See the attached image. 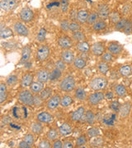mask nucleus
Masks as SVG:
<instances>
[{"instance_id": "1", "label": "nucleus", "mask_w": 132, "mask_h": 148, "mask_svg": "<svg viewBox=\"0 0 132 148\" xmlns=\"http://www.w3.org/2000/svg\"><path fill=\"white\" fill-rule=\"evenodd\" d=\"M17 99L20 101V103L24 106H30V107L34 106V94L31 91V90L25 88L20 90Z\"/></svg>"}, {"instance_id": "2", "label": "nucleus", "mask_w": 132, "mask_h": 148, "mask_svg": "<svg viewBox=\"0 0 132 148\" xmlns=\"http://www.w3.org/2000/svg\"><path fill=\"white\" fill-rule=\"evenodd\" d=\"M107 86H108V80L106 77H103V76L94 77L93 79L91 80L89 82L90 88L95 91L103 90L106 88Z\"/></svg>"}, {"instance_id": "3", "label": "nucleus", "mask_w": 132, "mask_h": 148, "mask_svg": "<svg viewBox=\"0 0 132 148\" xmlns=\"http://www.w3.org/2000/svg\"><path fill=\"white\" fill-rule=\"evenodd\" d=\"M59 87L64 92H71L74 90L76 89V82L74 77L71 76H67L64 77L59 82Z\"/></svg>"}, {"instance_id": "4", "label": "nucleus", "mask_w": 132, "mask_h": 148, "mask_svg": "<svg viewBox=\"0 0 132 148\" xmlns=\"http://www.w3.org/2000/svg\"><path fill=\"white\" fill-rule=\"evenodd\" d=\"M50 48L47 45H41L37 48V52H36V58L39 62H44L47 60V58L50 56Z\"/></svg>"}, {"instance_id": "5", "label": "nucleus", "mask_w": 132, "mask_h": 148, "mask_svg": "<svg viewBox=\"0 0 132 148\" xmlns=\"http://www.w3.org/2000/svg\"><path fill=\"white\" fill-rule=\"evenodd\" d=\"M105 99V94L100 90L96 91L94 93H92L88 96V101L91 106H95L99 105L102 101Z\"/></svg>"}, {"instance_id": "6", "label": "nucleus", "mask_w": 132, "mask_h": 148, "mask_svg": "<svg viewBox=\"0 0 132 148\" xmlns=\"http://www.w3.org/2000/svg\"><path fill=\"white\" fill-rule=\"evenodd\" d=\"M60 103H61V95L59 94H55L47 101H46V106L49 110H55L60 106Z\"/></svg>"}, {"instance_id": "7", "label": "nucleus", "mask_w": 132, "mask_h": 148, "mask_svg": "<svg viewBox=\"0 0 132 148\" xmlns=\"http://www.w3.org/2000/svg\"><path fill=\"white\" fill-rule=\"evenodd\" d=\"M58 45L60 49H70L74 45V40L72 38L67 36H63L59 37L58 39Z\"/></svg>"}, {"instance_id": "8", "label": "nucleus", "mask_w": 132, "mask_h": 148, "mask_svg": "<svg viewBox=\"0 0 132 148\" xmlns=\"http://www.w3.org/2000/svg\"><path fill=\"white\" fill-rule=\"evenodd\" d=\"M13 31L18 36H21L26 37L29 36L28 28L25 26V24H23L21 21H17L13 25Z\"/></svg>"}, {"instance_id": "9", "label": "nucleus", "mask_w": 132, "mask_h": 148, "mask_svg": "<svg viewBox=\"0 0 132 148\" xmlns=\"http://www.w3.org/2000/svg\"><path fill=\"white\" fill-rule=\"evenodd\" d=\"M19 16L21 21L23 22H31L34 18V12L29 8H24L20 12Z\"/></svg>"}, {"instance_id": "10", "label": "nucleus", "mask_w": 132, "mask_h": 148, "mask_svg": "<svg viewBox=\"0 0 132 148\" xmlns=\"http://www.w3.org/2000/svg\"><path fill=\"white\" fill-rule=\"evenodd\" d=\"M90 50L94 56L101 57L103 53H105V46H104L103 43L95 42L91 45Z\"/></svg>"}, {"instance_id": "11", "label": "nucleus", "mask_w": 132, "mask_h": 148, "mask_svg": "<svg viewBox=\"0 0 132 148\" xmlns=\"http://www.w3.org/2000/svg\"><path fill=\"white\" fill-rule=\"evenodd\" d=\"M34 79V75L32 73H26L22 75L20 82V86L21 89H25L27 87H30V86L32 84Z\"/></svg>"}, {"instance_id": "12", "label": "nucleus", "mask_w": 132, "mask_h": 148, "mask_svg": "<svg viewBox=\"0 0 132 148\" xmlns=\"http://www.w3.org/2000/svg\"><path fill=\"white\" fill-rule=\"evenodd\" d=\"M60 58L66 64H71L74 63L75 56L74 53L70 49H64L61 52Z\"/></svg>"}, {"instance_id": "13", "label": "nucleus", "mask_w": 132, "mask_h": 148, "mask_svg": "<svg viewBox=\"0 0 132 148\" xmlns=\"http://www.w3.org/2000/svg\"><path fill=\"white\" fill-rule=\"evenodd\" d=\"M50 72L48 69H42L38 70L36 74V77L37 81L46 83L50 81Z\"/></svg>"}, {"instance_id": "14", "label": "nucleus", "mask_w": 132, "mask_h": 148, "mask_svg": "<svg viewBox=\"0 0 132 148\" xmlns=\"http://www.w3.org/2000/svg\"><path fill=\"white\" fill-rule=\"evenodd\" d=\"M32 55V49L29 45H25L21 49V60L19 62L20 64H26L30 60Z\"/></svg>"}, {"instance_id": "15", "label": "nucleus", "mask_w": 132, "mask_h": 148, "mask_svg": "<svg viewBox=\"0 0 132 148\" xmlns=\"http://www.w3.org/2000/svg\"><path fill=\"white\" fill-rule=\"evenodd\" d=\"M97 14H98V16L99 18H101L102 20H106L109 17V15H110V8L109 7L106 5V4H100L97 7Z\"/></svg>"}, {"instance_id": "16", "label": "nucleus", "mask_w": 132, "mask_h": 148, "mask_svg": "<svg viewBox=\"0 0 132 148\" xmlns=\"http://www.w3.org/2000/svg\"><path fill=\"white\" fill-rule=\"evenodd\" d=\"M107 51L113 55H119L123 51V46L116 42H111L107 45Z\"/></svg>"}, {"instance_id": "17", "label": "nucleus", "mask_w": 132, "mask_h": 148, "mask_svg": "<svg viewBox=\"0 0 132 148\" xmlns=\"http://www.w3.org/2000/svg\"><path fill=\"white\" fill-rule=\"evenodd\" d=\"M53 119L54 118L52 115L46 111H42L37 115V121L41 122L42 123H50L53 121Z\"/></svg>"}, {"instance_id": "18", "label": "nucleus", "mask_w": 132, "mask_h": 148, "mask_svg": "<svg viewBox=\"0 0 132 148\" xmlns=\"http://www.w3.org/2000/svg\"><path fill=\"white\" fill-rule=\"evenodd\" d=\"M88 94L84 90V88H83L82 86L76 87V89L74 90V98L76 100L79 101H85L88 100Z\"/></svg>"}, {"instance_id": "19", "label": "nucleus", "mask_w": 132, "mask_h": 148, "mask_svg": "<svg viewBox=\"0 0 132 148\" xmlns=\"http://www.w3.org/2000/svg\"><path fill=\"white\" fill-rule=\"evenodd\" d=\"M16 0H1L0 2V8L6 12L12 10L16 7Z\"/></svg>"}, {"instance_id": "20", "label": "nucleus", "mask_w": 132, "mask_h": 148, "mask_svg": "<svg viewBox=\"0 0 132 148\" xmlns=\"http://www.w3.org/2000/svg\"><path fill=\"white\" fill-rule=\"evenodd\" d=\"M131 102H126L123 105H122L120 107V110L118 111L120 117L121 118H126V117L128 116L131 113Z\"/></svg>"}, {"instance_id": "21", "label": "nucleus", "mask_w": 132, "mask_h": 148, "mask_svg": "<svg viewBox=\"0 0 132 148\" xmlns=\"http://www.w3.org/2000/svg\"><path fill=\"white\" fill-rule=\"evenodd\" d=\"M85 113H86V111H85L84 107H83V106L79 107V108L71 114V120L74 122L80 121V120L82 119V118L85 115Z\"/></svg>"}, {"instance_id": "22", "label": "nucleus", "mask_w": 132, "mask_h": 148, "mask_svg": "<svg viewBox=\"0 0 132 148\" xmlns=\"http://www.w3.org/2000/svg\"><path fill=\"white\" fill-rule=\"evenodd\" d=\"M72 131H73L72 127L68 123H64L60 125V127H59V132L62 137L69 136V134L72 133Z\"/></svg>"}, {"instance_id": "23", "label": "nucleus", "mask_w": 132, "mask_h": 148, "mask_svg": "<svg viewBox=\"0 0 132 148\" xmlns=\"http://www.w3.org/2000/svg\"><path fill=\"white\" fill-rule=\"evenodd\" d=\"M8 98V85L5 82L0 83V104L3 105Z\"/></svg>"}, {"instance_id": "24", "label": "nucleus", "mask_w": 132, "mask_h": 148, "mask_svg": "<svg viewBox=\"0 0 132 148\" xmlns=\"http://www.w3.org/2000/svg\"><path fill=\"white\" fill-rule=\"evenodd\" d=\"M45 88V86L43 82H41L39 81L33 82L32 84L30 86V90L33 94H40Z\"/></svg>"}, {"instance_id": "25", "label": "nucleus", "mask_w": 132, "mask_h": 148, "mask_svg": "<svg viewBox=\"0 0 132 148\" xmlns=\"http://www.w3.org/2000/svg\"><path fill=\"white\" fill-rule=\"evenodd\" d=\"M30 129H31V132L33 134H35V135H41L43 132V129H44L42 123H41V122L39 121L32 123V124H31Z\"/></svg>"}, {"instance_id": "26", "label": "nucleus", "mask_w": 132, "mask_h": 148, "mask_svg": "<svg viewBox=\"0 0 132 148\" xmlns=\"http://www.w3.org/2000/svg\"><path fill=\"white\" fill-rule=\"evenodd\" d=\"M75 48L80 53H87L90 50L91 46L88 43L84 40V41H81V42H77V44L75 45Z\"/></svg>"}, {"instance_id": "27", "label": "nucleus", "mask_w": 132, "mask_h": 148, "mask_svg": "<svg viewBox=\"0 0 132 148\" xmlns=\"http://www.w3.org/2000/svg\"><path fill=\"white\" fill-rule=\"evenodd\" d=\"M106 27H107V24H106V22L104 20H97V21H96L95 23L93 25V30L96 32H102V31H104L106 29Z\"/></svg>"}, {"instance_id": "28", "label": "nucleus", "mask_w": 132, "mask_h": 148, "mask_svg": "<svg viewBox=\"0 0 132 148\" xmlns=\"http://www.w3.org/2000/svg\"><path fill=\"white\" fill-rule=\"evenodd\" d=\"M88 15L89 13L87 10H84V9L79 10L77 13V21L80 24H84L85 22H87Z\"/></svg>"}, {"instance_id": "29", "label": "nucleus", "mask_w": 132, "mask_h": 148, "mask_svg": "<svg viewBox=\"0 0 132 148\" xmlns=\"http://www.w3.org/2000/svg\"><path fill=\"white\" fill-rule=\"evenodd\" d=\"M74 67L75 69H77L78 70H82L86 68L87 66V62L84 58H80V57H77L75 58L74 61Z\"/></svg>"}, {"instance_id": "30", "label": "nucleus", "mask_w": 132, "mask_h": 148, "mask_svg": "<svg viewBox=\"0 0 132 148\" xmlns=\"http://www.w3.org/2000/svg\"><path fill=\"white\" fill-rule=\"evenodd\" d=\"M62 73L63 72H61L60 70H59L58 69L55 68L52 71L50 72V82H55L56 81L59 80V78H61L62 77Z\"/></svg>"}, {"instance_id": "31", "label": "nucleus", "mask_w": 132, "mask_h": 148, "mask_svg": "<svg viewBox=\"0 0 132 148\" xmlns=\"http://www.w3.org/2000/svg\"><path fill=\"white\" fill-rule=\"evenodd\" d=\"M114 92H115V94H116L117 96H119V97H124V96L126 95L127 90L126 88V86H125L124 85L118 84L115 86V88H114Z\"/></svg>"}, {"instance_id": "32", "label": "nucleus", "mask_w": 132, "mask_h": 148, "mask_svg": "<svg viewBox=\"0 0 132 148\" xmlns=\"http://www.w3.org/2000/svg\"><path fill=\"white\" fill-rule=\"evenodd\" d=\"M74 103V99L71 95H64L61 97V103L60 106H62L63 108H66L69 107V106H71Z\"/></svg>"}, {"instance_id": "33", "label": "nucleus", "mask_w": 132, "mask_h": 148, "mask_svg": "<svg viewBox=\"0 0 132 148\" xmlns=\"http://www.w3.org/2000/svg\"><path fill=\"white\" fill-rule=\"evenodd\" d=\"M119 73L121 76L124 77H126L131 76L132 73V68L131 65H124L120 68L119 69Z\"/></svg>"}, {"instance_id": "34", "label": "nucleus", "mask_w": 132, "mask_h": 148, "mask_svg": "<svg viewBox=\"0 0 132 148\" xmlns=\"http://www.w3.org/2000/svg\"><path fill=\"white\" fill-rule=\"evenodd\" d=\"M46 36H47V31H46V29H45L44 27H41L39 30L38 33H37L36 40H37V42L39 43L45 42V40L46 39Z\"/></svg>"}, {"instance_id": "35", "label": "nucleus", "mask_w": 132, "mask_h": 148, "mask_svg": "<svg viewBox=\"0 0 132 148\" xmlns=\"http://www.w3.org/2000/svg\"><path fill=\"white\" fill-rule=\"evenodd\" d=\"M97 69L99 71V73L102 75H106L109 71H110V66L108 63H106L103 61H101L97 64Z\"/></svg>"}, {"instance_id": "36", "label": "nucleus", "mask_w": 132, "mask_h": 148, "mask_svg": "<svg viewBox=\"0 0 132 148\" xmlns=\"http://www.w3.org/2000/svg\"><path fill=\"white\" fill-rule=\"evenodd\" d=\"M122 18V17L121 16V14H120V12H117V11H113V12H110V15H109V17H108V19L110 20V22L111 24H115V25Z\"/></svg>"}, {"instance_id": "37", "label": "nucleus", "mask_w": 132, "mask_h": 148, "mask_svg": "<svg viewBox=\"0 0 132 148\" xmlns=\"http://www.w3.org/2000/svg\"><path fill=\"white\" fill-rule=\"evenodd\" d=\"M53 94V90L50 88V87H46L44 88V90L40 93V95L41 97L43 99V101H47L51 96H52Z\"/></svg>"}, {"instance_id": "38", "label": "nucleus", "mask_w": 132, "mask_h": 148, "mask_svg": "<svg viewBox=\"0 0 132 148\" xmlns=\"http://www.w3.org/2000/svg\"><path fill=\"white\" fill-rule=\"evenodd\" d=\"M72 39L74 41H76V42H81V41H84L86 40V36L85 35L80 31H78V32H73L72 34Z\"/></svg>"}, {"instance_id": "39", "label": "nucleus", "mask_w": 132, "mask_h": 148, "mask_svg": "<svg viewBox=\"0 0 132 148\" xmlns=\"http://www.w3.org/2000/svg\"><path fill=\"white\" fill-rule=\"evenodd\" d=\"M17 82H18V77L16 74H11L7 77V80H6V83L8 85V86H10V87L16 86Z\"/></svg>"}, {"instance_id": "40", "label": "nucleus", "mask_w": 132, "mask_h": 148, "mask_svg": "<svg viewBox=\"0 0 132 148\" xmlns=\"http://www.w3.org/2000/svg\"><path fill=\"white\" fill-rule=\"evenodd\" d=\"M85 117H86V122H87L88 124H90V125H93V124L95 123V114H94V113L92 110H88L86 111V113H85Z\"/></svg>"}, {"instance_id": "41", "label": "nucleus", "mask_w": 132, "mask_h": 148, "mask_svg": "<svg viewBox=\"0 0 132 148\" xmlns=\"http://www.w3.org/2000/svg\"><path fill=\"white\" fill-rule=\"evenodd\" d=\"M59 131H57L55 128H50L49 131H48L47 134H46V138L50 140V141H55L56 139H58L59 137Z\"/></svg>"}, {"instance_id": "42", "label": "nucleus", "mask_w": 132, "mask_h": 148, "mask_svg": "<svg viewBox=\"0 0 132 148\" xmlns=\"http://www.w3.org/2000/svg\"><path fill=\"white\" fill-rule=\"evenodd\" d=\"M98 17L99 16H98V14H97V12H92L91 13H89V15H88V20H87V23L88 25L93 26L96 21L98 20Z\"/></svg>"}, {"instance_id": "43", "label": "nucleus", "mask_w": 132, "mask_h": 148, "mask_svg": "<svg viewBox=\"0 0 132 148\" xmlns=\"http://www.w3.org/2000/svg\"><path fill=\"white\" fill-rule=\"evenodd\" d=\"M114 55L111 53L110 52H105V53H103L102 56H101V61H103V62H106V63H111V62H113L114 61Z\"/></svg>"}, {"instance_id": "44", "label": "nucleus", "mask_w": 132, "mask_h": 148, "mask_svg": "<svg viewBox=\"0 0 132 148\" xmlns=\"http://www.w3.org/2000/svg\"><path fill=\"white\" fill-rule=\"evenodd\" d=\"M88 143V138H87V136L83 134L81 136H79V138L76 139V142H75V145L77 147H81L83 146L86 145Z\"/></svg>"}, {"instance_id": "45", "label": "nucleus", "mask_w": 132, "mask_h": 148, "mask_svg": "<svg viewBox=\"0 0 132 148\" xmlns=\"http://www.w3.org/2000/svg\"><path fill=\"white\" fill-rule=\"evenodd\" d=\"M100 130L97 127H90L87 132V136L90 138H96L100 135Z\"/></svg>"}, {"instance_id": "46", "label": "nucleus", "mask_w": 132, "mask_h": 148, "mask_svg": "<svg viewBox=\"0 0 132 148\" xmlns=\"http://www.w3.org/2000/svg\"><path fill=\"white\" fill-rule=\"evenodd\" d=\"M127 21H128V19H126V18H122V19L115 25V27H114L115 30L117 31V32H122V31H123L124 28L126 27Z\"/></svg>"}, {"instance_id": "47", "label": "nucleus", "mask_w": 132, "mask_h": 148, "mask_svg": "<svg viewBox=\"0 0 132 148\" xmlns=\"http://www.w3.org/2000/svg\"><path fill=\"white\" fill-rule=\"evenodd\" d=\"M12 36V31L10 28L6 27V28H3V30H0V37L2 39H7Z\"/></svg>"}, {"instance_id": "48", "label": "nucleus", "mask_w": 132, "mask_h": 148, "mask_svg": "<svg viewBox=\"0 0 132 148\" xmlns=\"http://www.w3.org/2000/svg\"><path fill=\"white\" fill-rule=\"evenodd\" d=\"M46 101H43L40 94H34V106L35 107H41L44 106Z\"/></svg>"}, {"instance_id": "49", "label": "nucleus", "mask_w": 132, "mask_h": 148, "mask_svg": "<svg viewBox=\"0 0 132 148\" xmlns=\"http://www.w3.org/2000/svg\"><path fill=\"white\" fill-rule=\"evenodd\" d=\"M69 21L68 19H63L59 22V27L60 29L64 32H68L69 31Z\"/></svg>"}, {"instance_id": "50", "label": "nucleus", "mask_w": 132, "mask_h": 148, "mask_svg": "<svg viewBox=\"0 0 132 148\" xmlns=\"http://www.w3.org/2000/svg\"><path fill=\"white\" fill-rule=\"evenodd\" d=\"M51 141H50L48 138L46 139H42L39 144H38V147L39 148H50L52 147V144L50 143Z\"/></svg>"}, {"instance_id": "51", "label": "nucleus", "mask_w": 132, "mask_h": 148, "mask_svg": "<svg viewBox=\"0 0 132 148\" xmlns=\"http://www.w3.org/2000/svg\"><path fill=\"white\" fill-rule=\"evenodd\" d=\"M91 146L92 147H101L102 144H103V141L102 138H99L98 137H96V138H93V141L91 142Z\"/></svg>"}, {"instance_id": "52", "label": "nucleus", "mask_w": 132, "mask_h": 148, "mask_svg": "<svg viewBox=\"0 0 132 148\" xmlns=\"http://www.w3.org/2000/svg\"><path fill=\"white\" fill-rule=\"evenodd\" d=\"M55 67L59 70H60L61 72H64V70L66 69V64L64 62L62 59H59L55 62Z\"/></svg>"}, {"instance_id": "53", "label": "nucleus", "mask_w": 132, "mask_h": 148, "mask_svg": "<svg viewBox=\"0 0 132 148\" xmlns=\"http://www.w3.org/2000/svg\"><path fill=\"white\" fill-rule=\"evenodd\" d=\"M26 143H28L30 146H32L34 143H35V136L33 133H27L26 135H25V137L23 138Z\"/></svg>"}, {"instance_id": "54", "label": "nucleus", "mask_w": 132, "mask_h": 148, "mask_svg": "<svg viewBox=\"0 0 132 148\" xmlns=\"http://www.w3.org/2000/svg\"><path fill=\"white\" fill-rule=\"evenodd\" d=\"M80 29H81V26L79 25V23H78L77 21L70 22V24H69V31L70 32H78V31H80Z\"/></svg>"}, {"instance_id": "55", "label": "nucleus", "mask_w": 132, "mask_h": 148, "mask_svg": "<svg viewBox=\"0 0 132 148\" xmlns=\"http://www.w3.org/2000/svg\"><path fill=\"white\" fill-rule=\"evenodd\" d=\"M126 35H130L132 33V21L131 20H128L127 21L126 25V27L124 28V30L122 31Z\"/></svg>"}, {"instance_id": "56", "label": "nucleus", "mask_w": 132, "mask_h": 148, "mask_svg": "<svg viewBox=\"0 0 132 148\" xmlns=\"http://www.w3.org/2000/svg\"><path fill=\"white\" fill-rule=\"evenodd\" d=\"M120 107H121V105L118 101H112L110 104V108L115 112H118L120 110Z\"/></svg>"}, {"instance_id": "57", "label": "nucleus", "mask_w": 132, "mask_h": 148, "mask_svg": "<svg viewBox=\"0 0 132 148\" xmlns=\"http://www.w3.org/2000/svg\"><path fill=\"white\" fill-rule=\"evenodd\" d=\"M61 10L63 12H66L69 10V2L67 0H62L61 1Z\"/></svg>"}, {"instance_id": "58", "label": "nucleus", "mask_w": 132, "mask_h": 148, "mask_svg": "<svg viewBox=\"0 0 132 148\" xmlns=\"http://www.w3.org/2000/svg\"><path fill=\"white\" fill-rule=\"evenodd\" d=\"M64 143L59 140V139H56L55 141H53L52 143V147L53 148H63Z\"/></svg>"}, {"instance_id": "59", "label": "nucleus", "mask_w": 132, "mask_h": 148, "mask_svg": "<svg viewBox=\"0 0 132 148\" xmlns=\"http://www.w3.org/2000/svg\"><path fill=\"white\" fill-rule=\"evenodd\" d=\"M31 147H32V146H30L24 139H23L22 141H21V142L19 143V144H18V147L19 148H30Z\"/></svg>"}, {"instance_id": "60", "label": "nucleus", "mask_w": 132, "mask_h": 148, "mask_svg": "<svg viewBox=\"0 0 132 148\" xmlns=\"http://www.w3.org/2000/svg\"><path fill=\"white\" fill-rule=\"evenodd\" d=\"M74 147V144L71 141L69 140H66L64 142L63 144V148H73Z\"/></svg>"}, {"instance_id": "61", "label": "nucleus", "mask_w": 132, "mask_h": 148, "mask_svg": "<svg viewBox=\"0 0 132 148\" xmlns=\"http://www.w3.org/2000/svg\"><path fill=\"white\" fill-rule=\"evenodd\" d=\"M77 13H78V12H76V11L74 9L70 12V19L73 21H77Z\"/></svg>"}, {"instance_id": "62", "label": "nucleus", "mask_w": 132, "mask_h": 148, "mask_svg": "<svg viewBox=\"0 0 132 148\" xmlns=\"http://www.w3.org/2000/svg\"><path fill=\"white\" fill-rule=\"evenodd\" d=\"M3 47L8 48V49H12L14 47V44L12 42H2Z\"/></svg>"}, {"instance_id": "63", "label": "nucleus", "mask_w": 132, "mask_h": 148, "mask_svg": "<svg viewBox=\"0 0 132 148\" xmlns=\"http://www.w3.org/2000/svg\"><path fill=\"white\" fill-rule=\"evenodd\" d=\"M114 97V93L112 91H108L105 94V98L107 100H112Z\"/></svg>"}, {"instance_id": "64", "label": "nucleus", "mask_w": 132, "mask_h": 148, "mask_svg": "<svg viewBox=\"0 0 132 148\" xmlns=\"http://www.w3.org/2000/svg\"><path fill=\"white\" fill-rule=\"evenodd\" d=\"M130 9V6L126 5V6H124V8H123V9H122V12H123V13L124 14H126L127 12H128V11Z\"/></svg>"}]
</instances>
